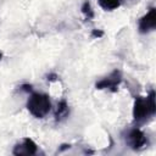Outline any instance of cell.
Here are the masks:
<instances>
[{"mask_svg":"<svg viewBox=\"0 0 156 156\" xmlns=\"http://www.w3.org/2000/svg\"><path fill=\"white\" fill-rule=\"evenodd\" d=\"M122 0H98V4L105 10V11H113L117 7L121 6Z\"/></svg>","mask_w":156,"mask_h":156,"instance_id":"obj_8","label":"cell"},{"mask_svg":"<svg viewBox=\"0 0 156 156\" xmlns=\"http://www.w3.org/2000/svg\"><path fill=\"white\" fill-rule=\"evenodd\" d=\"M126 143L133 150H141L145 145H147V136L141 129L134 127L127 132Z\"/></svg>","mask_w":156,"mask_h":156,"instance_id":"obj_3","label":"cell"},{"mask_svg":"<svg viewBox=\"0 0 156 156\" xmlns=\"http://www.w3.org/2000/svg\"><path fill=\"white\" fill-rule=\"evenodd\" d=\"M155 28H156V9L150 7L146 15L140 17L138 22V29H139V33L146 34L149 32H152Z\"/></svg>","mask_w":156,"mask_h":156,"instance_id":"obj_5","label":"cell"},{"mask_svg":"<svg viewBox=\"0 0 156 156\" xmlns=\"http://www.w3.org/2000/svg\"><path fill=\"white\" fill-rule=\"evenodd\" d=\"M56 78H57V76H56V74H54V73H51V74H48V76H46V79H48L49 82H55V80H56Z\"/></svg>","mask_w":156,"mask_h":156,"instance_id":"obj_12","label":"cell"},{"mask_svg":"<svg viewBox=\"0 0 156 156\" xmlns=\"http://www.w3.org/2000/svg\"><path fill=\"white\" fill-rule=\"evenodd\" d=\"M32 85L30 84H22L21 87H20V89L21 90H23V91H26V93H32Z\"/></svg>","mask_w":156,"mask_h":156,"instance_id":"obj_11","label":"cell"},{"mask_svg":"<svg viewBox=\"0 0 156 156\" xmlns=\"http://www.w3.org/2000/svg\"><path fill=\"white\" fill-rule=\"evenodd\" d=\"M80 10H82V13L84 15L85 20H88V21L93 20V17H94V11H93L91 5H90V2H89L88 0H85V1L83 2V5H82Z\"/></svg>","mask_w":156,"mask_h":156,"instance_id":"obj_9","label":"cell"},{"mask_svg":"<svg viewBox=\"0 0 156 156\" xmlns=\"http://www.w3.org/2000/svg\"><path fill=\"white\" fill-rule=\"evenodd\" d=\"M102 35H104V32H102V30L93 29V32H91V37H93V38H101Z\"/></svg>","mask_w":156,"mask_h":156,"instance_id":"obj_10","label":"cell"},{"mask_svg":"<svg viewBox=\"0 0 156 156\" xmlns=\"http://www.w3.org/2000/svg\"><path fill=\"white\" fill-rule=\"evenodd\" d=\"M27 110L35 118H44L51 110L50 96L44 93H32L27 100Z\"/></svg>","mask_w":156,"mask_h":156,"instance_id":"obj_2","label":"cell"},{"mask_svg":"<svg viewBox=\"0 0 156 156\" xmlns=\"http://www.w3.org/2000/svg\"><path fill=\"white\" fill-rule=\"evenodd\" d=\"M68 113H69V108H68L67 101L65 99H62L57 104V108H56V112H55V121L60 122V121L65 119L68 116Z\"/></svg>","mask_w":156,"mask_h":156,"instance_id":"obj_7","label":"cell"},{"mask_svg":"<svg viewBox=\"0 0 156 156\" xmlns=\"http://www.w3.org/2000/svg\"><path fill=\"white\" fill-rule=\"evenodd\" d=\"M1 58H2V52L0 51V60H1Z\"/></svg>","mask_w":156,"mask_h":156,"instance_id":"obj_13","label":"cell"},{"mask_svg":"<svg viewBox=\"0 0 156 156\" xmlns=\"http://www.w3.org/2000/svg\"><path fill=\"white\" fill-rule=\"evenodd\" d=\"M121 82H122V72L119 69H115L107 77L99 80L95 84V88L99 90L107 89V90H111L112 93H116L118 90V85L121 84Z\"/></svg>","mask_w":156,"mask_h":156,"instance_id":"obj_4","label":"cell"},{"mask_svg":"<svg viewBox=\"0 0 156 156\" xmlns=\"http://www.w3.org/2000/svg\"><path fill=\"white\" fill-rule=\"evenodd\" d=\"M37 151H38L37 144L30 138H24L21 144H17L13 147L12 154L17 155V156H21V155H34V154H37Z\"/></svg>","mask_w":156,"mask_h":156,"instance_id":"obj_6","label":"cell"},{"mask_svg":"<svg viewBox=\"0 0 156 156\" xmlns=\"http://www.w3.org/2000/svg\"><path fill=\"white\" fill-rule=\"evenodd\" d=\"M156 113L155 91L151 89L147 96H136L133 106V118L135 124H143Z\"/></svg>","mask_w":156,"mask_h":156,"instance_id":"obj_1","label":"cell"}]
</instances>
